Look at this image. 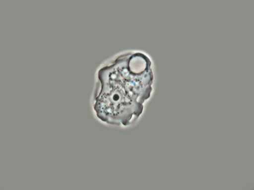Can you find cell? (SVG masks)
<instances>
[{
    "instance_id": "6da1fadb",
    "label": "cell",
    "mask_w": 254,
    "mask_h": 190,
    "mask_svg": "<svg viewBox=\"0 0 254 190\" xmlns=\"http://www.w3.org/2000/svg\"><path fill=\"white\" fill-rule=\"evenodd\" d=\"M151 65L143 53L122 55L99 70L98 84L111 88L133 103L144 105L153 91Z\"/></svg>"
}]
</instances>
